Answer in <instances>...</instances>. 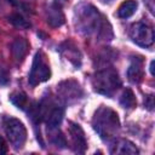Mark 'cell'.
Returning a JSON list of instances; mask_svg holds the SVG:
<instances>
[{
	"mask_svg": "<svg viewBox=\"0 0 155 155\" xmlns=\"http://www.w3.org/2000/svg\"><path fill=\"white\" fill-rule=\"evenodd\" d=\"M47 22L52 27H59L64 23V16H63V13L58 6H53L48 10Z\"/></svg>",
	"mask_w": 155,
	"mask_h": 155,
	"instance_id": "13",
	"label": "cell"
},
{
	"mask_svg": "<svg viewBox=\"0 0 155 155\" xmlns=\"http://www.w3.org/2000/svg\"><path fill=\"white\" fill-rule=\"evenodd\" d=\"M8 21L17 28H29L30 27V23L19 13H12L8 16Z\"/></svg>",
	"mask_w": 155,
	"mask_h": 155,
	"instance_id": "15",
	"label": "cell"
},
{
	"mask_svg": "<svg viewBox=\"0 0 155 155\" xmlns=\"http://www.w3.org/2000/svg\"><path fill=\"white\" fill-rule=\"evenodd\" d=\"M92 125L94 131L104 140H110L115 138L120 130V121L117 114L113 109L103 105L96 110Z\"/></svg>",
	"mask_w": 155,
	"mask_h": 155,
	"instance_id": "1",
	"label": "cell"
},
{
	"mask_svg": "<svg viewBox=\"0 0 155 155\" xmlns=\"http://www.w3.org/2000/svg\"><path fill=\"white\" fill-rule=\"evenodd\" d=\"M51 76V70L48 64L45 62V57L42 54L41 51L36 52L33 59V64H31V69L29 73V84L31 86H36L41 82H45L50 79Z\"/></svg>",
	"mask_w": 155,
	"mask_h": 155,
	"instance_id": "5",
	"label": "cell"
},
{
	"mask_svg": "<svg viewBox=\"0 0 155 155\" xmlns=\"http://www.w3.org/2000/svg\"><path fill=\"white\" fill-rule=\"evenodd\" d=\"M153 65H154V61H151V63H150V73H151V75H154V69H153Z\"/></svg>",
	"mask_w": 155,
	"mask_h": 155,
	"instance_id": "21",
	"label": "cell"
},
{
	"mask_svg": "<svg viewBox=\"0 0 155 155\" xmlns=\"http://www.w3.org/2000/svg\"><path fill=\"white\" fill-rule=\"evenodd\" d=\"M28 51V42L23 38H17L12 42V54L16 61H22Z\"/></svg>",
	"mask_w": 155,
	"mask_h": 155,
	"instance_id": "11",
	"label": "cell"
},
{
	"mask_svg": "<svg viewBox=\"0 0 155 155\" xmlns=\"http://www.w3.org/2000/svg\"><path fill=\"white\" fill-rule=\"evenodd\" d=\"M2 125H4L5 133L10 143L13 145V148L22 149L27 139V130L24 125L15 117H5Z\"/></svg>",
	"mask_w": 155,
	"mask_h": 155,
	"instance_id": "4",
	"label": "cell"
},
{
	"mask_svg": "<svg viewBox=\"0 0 155 155\" xmlns=\"http://www.w3.org/2000/svg\"><path fill=\"white\" fill-rule=\"evenodd\" d=\"M7 153V145H6V142L4 140V138L0 136V155L1 154H6Z\"/></svg>",
	"mask_w": 155,
	"mask_h": 155,
	"instance_id": "18",
	"label": "cell"
},
{
	"mask_svg": "<svg viewBox=\"0 0 155 155\" xmlns=\"http://www.w3.org/2000/svg\"><path fill=\"white\" fill-rule=\"evenodd\" d=\"M69 133H70V138H71L73 149L76 153H84L86 150L87 143H86V138H85V134H84L82 128L78 124L70 122Z\"/></svg>",
	"mask_w": 155,
	"mask_h": 155,
	"instance_id": "7",
	"label": "cell"
},
{
	"mask_svg": "<svg viewBox=\"0 0 155 155\" xmlns=\"http://www.w3.org/2000/svg\"><path fill=\"white\" fill-rule=\"evenodd\" d=\"M63 115H64V113H63V109H62V108H59V107H53V108H51V109L45 114V116H44V119H45V121H46V124H47V127H48V128H51V127H57V126L62 122Z\"/></svg>",
	"mask_w": 155,
	"mask_h": 155,
	"instance_id": "9",
	"label": "cell"
},
{
	"mask_svg": "<svg viewBox=\"0 0 155 155\" xmlns=\"http://www.w3.org/2000/svg\"><path fill=\"white\" fill-rule=\"evenodd\" d=\"M148 98H149V102L147 103V107H148L149 109H153V96H149Z\"/></svg>",
	"mask_w": 155,
	"mask_h": 155,
	"instance_id": "20",
	"label": "cell"
},
{
	"mask_svg": "<svg viewBox=\"0 0 155 155\" xmlns=\"http://www.w3.org/2000/svg\"><path fill=\"white\" fill-rule=\"evenodd\" d=\"M128 80L133 84H138L143 79V69H142V59L134 58L127 70Z\"/></svg>",
	"mask_w": 155,
	"mask_h": 155,
	"instance_id": "10",
	"label": "cell"
},
{
	"mask_svg": "<svg viewBox=\"0 0 155 155\" xmlns=\"http://www.w3.org/2000/svg\"><path fill=\"white\" fill-rule=\"evenodd\" d=\"M144 2H145V5L148 6L149 11H150L151 13H154V0H144Z\"/></svg>",
	"mask_w": 155,
	"mask_h": 155,
	"instance_id": "19",
	"label": "cell"
},
{
	"mask_svg": "<svg viewBox=\"0 0 155 155\" xmlns=\"http://www.w3.org/2000/svg\"><path fill=\"white\" fill-rule=\"evenodd\" d=\"M8 82V74L4 68H0V84L6 85Z\"/></svg>",
	"mask_w": 155,
	"mask_h": 155,
	"instance_id": "17",
	"label": "cell"
},
{
	"mask_svg": "<svg viewBox=\"0 0 155 155\" xmlns=\"http://www.w3.org/2000/svg\"><path fill=\"white\" fill-rule=\"evenodd\" d=\"M102 15L91 5H87L85 8L79 11V23L81 29H85L86 33H92L98 30V35H102L105 31L107 22L103 21Z\"/></svg>",
	"mask_w": 155,
	"mask_h": 155,
	"instance_id": "3",
	"label": "cell"
},
{
	"mask_svg": "<svg viewBox=\"0 0 155 155\" xmlns=\"http://www.w3.org/2000/svg\"><path fill=\"white\" fill-rule=\"evenodd\" d=\"M120 104H121L124 108H128V109H130V108H133V107L136 105V97H134L132 90L126 88V90L122 92V94H121V97H120Z\"/></svg>",
	"mask_w": 155,
	"mask_h": 155,
	"instance_id": "14",
	"label": "cell"
},
{
	"mask_svg": "<svg viewBox=\"0 0 155 155\" xmlns=\"http://www.w3.org/2000/svg\"><path fill=\"white\" fill-rule=\"evenodd\" d=\"M110 153L111 154H127V155H137L139 151L137 149V147L127 140V139H119L114 143V145H111L110 148Z\"/></svg>",
	"mask_w": 155,
	"mask_h": 155,
	"instance_id": "8",
	"label": "cell"
},
{
	"mask_svg": "<svg viewBox=\"0 0 155 155\" xmlns=\"http://www.w3.org/2000/svg\"><path fill=\"white\" fill-rule=\"evenodd\" d=\"M137 6H138L137 1H134V0H126V1H124L120 5V7L117 10V16L120 18H128V17H131L137 11Z\"/></svg>",
	"mask_w": 155,
	"mask_h": 155,
	"instance_id": "12",
	"label": "cell"
},
{
	"mask_svg": "<svg viewBox=\"0 0 155 155\" xmlns=\"http://www.w3.org/2000/svg\"><path fill=\"white\" fill-rule=\"evenodd\" d=\"M131 39L142 47H150L154 44V30L144 23H134L130 30Z\"/></svg>",
	"mask_w": 155,
	"mask_h": 155,
	"instance_id": "6",
	"label": "cell"
},
{
	"mask_svg": "<svg viewBox=\"0 0 155 155\" xmlns=\"http://www.w3.org/2000/svg\"><path fill=\"white\" fill-rule=\"evenodd\" d=\"M10 101L21 109H24V107L27 105V96L23 92H15L10 96Z\"/></svg>",
	"mask_w": 155,
	"mask_h": 155,
	"instance_id": "16",
	"label": "cell"
},
{
	"mask_svg": "<svg viewBox=\"0 0 155 155\" xmlns=\"http://www.w3.org/2000/svg\"><path fill=\"white\" fill-rule=\"evenodd\" d=\"M92 86L96 92L110 97L121 86V81L116 70H114L113 68H107L97 71L93 75Z\"/></svg>",
	"mask_w": 155,
	"mask_h": 155,
	"instance_id": "2",
	"label": "cell"
}]
</instances>
